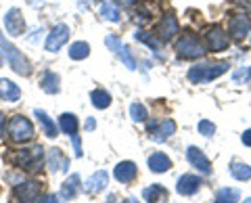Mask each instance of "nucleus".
<instances>
[{
	"label": "nucleus",
	"instance_id": "30",
	"mask_svg": "<svg viewBox=\"0 0 251 203\" xmlns=\"http://www.w3.org/2000/svg\"><path fill=\"white\" fill-rule=\"evenodd\" d=\"M90 54V46L86 42H75L72 44V49H69V57H72L74 61H82Z\"/></svg>",
	"mask_w": 251,
	"mask_h": 203
},
{
	"label": "nucleus",
	"instance_id": "36",
	"mask_svg": "<svg viewBox=\"0 0 251 203\" xmlns=\"http://www.w3.org/2000/svg\"><path fill=\"white\" fill-rule=\"evenodd\" d=\"M40 203H63V199L54 197V195H44V197L40 199Z\"/></svg>",
	"mask_w": 251,
	"mask_h": 203
},
{
	"label": "nucleus",
	"instance_id": "35",
	"mask_svg": "<svg viewBox=\"0 0 251 203\" xmlns=\"http://www.w3.org/2000/svg\"><path fill=\"white\" fill-rule=\"evenodd\" d=\"M72 143H74V149H75V157H82V145H80V136L72 134Z\"/></svg>",
	"mask_w": 251,
	"mask_h": 203
},
{
	"label": "nucleus",
	"instance_id": "25",
	"mask_svg": "<svg viewBox=\"0 0 251 203\" xmlns=\"http://www.w3.org/2000/svg\"><path fill=\"white\" fill-rule=\"evenodd\" d=\"M90 103L97 109H107L111 105V95L103 88H97V90H92V95H90Z\"/></svg>",
	"mask_w": 251,
	"mask_h": 203
},
{
	"label": "nucleus",
	"instance_id": "23",
	"mask_svg": "<svg viewBox=\"0 0 251 203\" xmlns=\"http://www.w3.org/2000/svg\"><path fill=\"white\" fill-rule=\"evenodd\" d=\"M40 88L46 92V95H57L59 88H61V80L54 72H46L40 77Z\"/></svg>",
	"mask_w": 251,
	"mask_h": 203
},
{
	"label": "nucleus",
	"instance_id": "21",
	"mask_svg": "<svg viewBox=\"0 0 251 203\" xmlns=\"http://www.w3.org/2000/svg\"><path fill=\"white\" fill-rule=\"evenodd\" d=\"M149 168H151V172H155V174H163V172H168L172 168V159L166 153H153L151 157H149Z\"/></svg>",
	"mask_w": 251,
	"mask_h": 203
},
{
	"label": "nucleus",
	"instance_id": "33",
	"mask_svg": "<svg viewBox=\"0 0 251 203\" xmlns=\"http://www.w3.org/2000/svg\"><path fill=\"white\" fill-rule=\"evenodd\" d=\"M214 132H216V124L214 122H209V120H201L199 122V134H203V136H214Z\"/></svg>",
	"mask_w": 251,
	"mask_h": 203
},
{
	"label": "nucleus",
	"instance_id": "14",
	"mask_svg": "<svg viewBox=\"0 0 251 203\" xmlns=\"http://www.w3.org/2000/svg\"><path fill=\"white\" fill-rule=\"evenodd\" d=\"M176 32H178V21H176L174 15L168 13L166 17L159 21V25H157V34H159L161 40L168 42V40H172V38L176 36Z\"/></svg>",
	"mask_w": 251,
	"mask_h": 203
},
{
	"label": "nucleus",
	"instance_id": "2",
	"mask_svg": "<svg viewBox=\"0 0 251 203\" xmlns=\"http://www.w3.org/2000/svg\"><path fill=\"white\" fill-rule=\"evenodd\" d=\"M42 147H31V149H23L13 155V163L25 172H38L42 168Z\"/></svg>",
	"mask_w": 251,
	"mask_h": 203
},
{
	"label": "nucleus",
	"instance_id": "44",
	"mask_svg": "<svg viewBox=\"0 0 251 203\" xmlns=\"http://www.w3.org/2000/svg\"><path fill=\"white\" fill-rule=\"evenodd\" d=\"M0 67H2V57H0Z\"/></svg>",
	"mask_w": 251,
	"mask_h": 203
},
{
	"label": "nucleus",
	"instance_id": "31",
	"mask_svg": "<svg viewBox=\"0 0 251 203\" xmlns=\"http://www.w3.org/2000/svg\"><path fill=\"white\" fill-rule=\"evenodd\" d=\"M130 118L134 120V122H145L147 120V109H145V105L143 103H132L130 105Z\"/></svg>",
	"mask_w": 251,
	"mask_h": 203
},
{
	"label": "nucleus",
	"instance_id": "11",
	"mask_svg": "<svg viewBox=\"0 0 251 203\" xmlns=\"http://www.w3.org/2000/svg\"><path fill=\"white\" fill-rule=\"evenodd\" d=\"M4 27L9 32V36H21L25 32V19L21 17L19 9H11L4 15Z\"/></svg>",
	"mask_w": 251,
	"mask_h": 203
},
{
	"label": "nucleus",
	"instance_id": "20",
	"mask_svg": "<svg viewBox=\"0 0 251 203\" xmlns=\"http://www.w3.org/2000/svg\"><path fill=\"white\" fill-rule=\"evenodd\" d=\"M0 97L9 103H17L21 99V88L11 80H0Z\"/></svg>",
	"mask_w": 251,
	"mask_h": 203
},
{
	"label": "nucleus",
	"instance_id": "24",
	"mask_svg": "<svg viewBox=\"0 0 251 203\" xmlns=\"http://www.w3.org/2000/svg\"><path fill=\"white\" fill-rule=\"evenodd\" d=\"M174 132H176V124L172 120H166L161 126H157V130L151 132V140H155V143H163V140H168Z\"/></svg>",
	"mask_w": 251,
	"mask_h": 203
},
{
	"label": "nucleus",
	"instance_id": "27",
	"mask_svg": "<svg viewBox=\"0 0 251 203\" xmlns=\"http://www.w3.org/2000/svg\"><path fill=\"white\" fill-rule=\"evenodd\" d=\"M230 174L234 180H249L251 178V168L247 163H241V161H232L230 166Z\"/></svg>",
	"mask_w": 251,
	"mask_h": 203
},
{
	"label": "nucleus",
	"instance_id": "4",
	"mask_svg": "<svg viewBox=\"0 0 251 203\" xmlns=\"http://www.w3.org/2000/svg\"><path fill=\"white\" fill-rule=\"evenodd\" d=\"M176 49H178V54L182 59H199L205 54V49H203V44L199 42V38L193 36V34H184L178 40Z\"/></svg>",
	"mask_w": 251,
	"mask_h": 203
},
{
	"label": "nucleus",
	"instance_id": "1",
	"mask_svg": "<svg viewBox=\"0 0 251 203\" xmlns=\"http://www.w3.org/2000/svg\"><path fill=\"white\" fill-rule=\"evenodd\" d=\"M0 49L4 51L6 59H9V63H11V67H13V72H15V74H19V76H29V74H31L29 61L17 51V46L11 44L9 40H6L2 32H0Z\"/></svg>",
	"mask_w": 251,
	"mask_h": 203
},
{
	"label": "nucleus",
	"instance_id": "5",
	"mask_svg": "<svg viewBox=\"0 0 251 203\" xmlns=\"http://www.w3.org/2000/svg\"><path fill=\"white\" fill-rule=\"evenodd\" d=\"M9 134L15 143H27V140L34 138V126L27 118L23 115H15L9 124Z\"/></svg>",
	"mask_w": 251,
	"mask_h": 203
},
{
	"label": "nucleus",
	"instance_id": "41",
	"mask_svg": "<svg viewBox=\"0 0 251 203\" xmlns=\"http://www.w3.org/2000/svg\"><path fill=\"white\" fill-rule=\"evenodd\" d=\"M107 203H115V195H111V197L107 199Z\"/></svg>",
	"mask_w": 251,
	"mask_h": 203
},
{
	"label": "nucleus",
	"instance_id": "29",
	"mask_svg": "<svg viewBox=\"0 0 251 203\" xmlns=\"http://www.w3.org/2000/svg\"><path fill=\"white\" fill-rule=\"evenodd\" d=\"M241 199V193L237 189H220L216 195V203H237Z\"/></svg>",
	"mask_w": 251,
	"mask_h": 203
},
{
	"label": "nucleus",
	"instance_id": "18",
	"mask_svg": "<svg viewBox=\"0 0 251 203\" xmlns=\"http://www.w3.org/2000/svg\"><path fill=\"white\" fill-rule=\"evenodd\" d=\"M80 184H82L80 176H77V174H72L65 182H63V186H61V199H63V201L75 199V195L80 193Z\"/></svg>",
	"mask_w": 251,
	"mask_h": 203
},
{
	"label": "nucleus",
	"instance_id": "45",
	"mask_svg": "<svg viewBox=\"0 0 251 203\" xmlns=\"http://www.w3.org/2000/svg\"><path fill=\"white\" fill-rule=\"evenodd\" d=\"M249 42H251V36H249Z\"/></svg>",
	"mask_w": 251,
	"mask_h": 203
},
{
	"label": "nucleus",
	"instance_id": "26",
	"mask_svg": "<svg viewBox=\"0 0 251 203\" xmlns=\"http://www.w3.org/2000/svg\"><path fill=\"white\" fill-rule=\"evenodd\" d=\"M59 128L61 132H65V134H75L77 132V118L74 113H63L61 118H59Z\"/></svg>",
	"mask_w": 251,
	"mask_h": 203
},
{
	"label": "nucleus",
	"instance_id": "37",
	"mask_svg": "<svg viewBox=\"0 0 251 203\" xmlns=\"http://www.w3.org/2000/svg\"><path fill=\"white\" fill-rule=\"evenodd\" d=\"M241 140H243V145H245V147H251V130H245V132H243Z\"/></svg>",
	"mask_w": 251,
	"mask_h": 203
},
{
	"label": "nucleus",
	"instance_id": "15",
	"mask_svg": "<svg viewBox=\"0 0 251 203\" xmlns=\"http://www.w3.org/2000/svg\"><path fill=\"white\" fill-rule=\"evenodd\" d=\"M107 184H109V174L105 170H100V172H97V174H92L88 180H86V184H84V189H86V193H92V195H97V193H100L103 189H107Z\"/></svg>",
	"mask_w": 251,
	"mask_h": 203
},
{
	"label": "nucleus",
	"instance_id": "34",
	"mask_svg": "<svg viewBox=\"0 0 251 203\" xmlns=\"http://www.w3.org/2000/svg\"><path fill=\"white\" fill-rule=\"evenodd\" d=\"M136 40H138V42H145V44H149V46H151V49H157V46H159V44H157V42H155L153 38L149 36L147 32H136Z\"/></svg>",
	"mask_w": 251,
	"mask_h": 203
},
{
	"label": "nucleus",
	"instance_id": "40",
	"mask_svg": "<svg viewBox=\"0 0 251 203\" xmlns=\"http://www.w3.org/2000/svg\"><path fill=\"white\" fill-rule=\"evenodd\" d=\"M115 2H120L122 6H132V4L136 2V0H115Z\"/></svg>",
	"mask_w": 251,
	"mask_h": 203
},
{
	"label": "nucleus",
	"instance_id": "28",
	"mask_svg": "<svg viewBox=\"0 0 251 203\" xmlns=\"http://www.w3.org/2000/svg\"><path fill=\"white\" fill-rule=\"evenodd\" d=\"M99 13H100V17L107 21H113V23L120 21V11H117L111 2H107V0H103V2L99 4Z\"/></svg>",
	"mask_w": 251,
	"mask_h": 203
},
{
	"label": "nucleus",
	"instance_id": "17",
	"mask_svg": "<svg viewBox=\"0 0 251 203\" xmlns=\"http://www.w3.org/2000/svg\"><path fill=\"white\" fill-rule=\"evenodd\" d=\"M228 32L232 34V38L241 40L243 36L249 34V19L245 17V15H234V17L230 19V23H228Z\"/></svg>",
	"mask_w": 251,
	"mask_h": 203
},
{
	"label": "nucleus",
	"instance_id": "12",
	"mask_svg": "<svg viewBox=\"0 0 251 203\" xmlns=\"http://www.w3.org/2000/svg\"><path fill=\"white\" fill-rule=\"evenodd\" d=\"M201 184L203 180L199 176H195V174H182L178 178V182H176V191L180 195H184V197H191V195H195L199 189H201Z\"/></svg>",
	"mask_w": 251,
	"mask_h": 203
},
{
	"label": "nucleus",
	"instance_id": "7",
	"mask_svg": "<svg viewBox=\"0 0 251 203\" xmlns=\"http://www.w3.org/2000/svg\"><path fill=\"white\" fill-rule=\"evenodd\" d=\"M205 40H207L209 51H214V52H220V51L228 49V36H226V32L220 25H211L207 29Z\"/></svg>",
	"mask_w": 251,
	"mask_h": 203
},
{
	"label": "nucleus",
	"instance_id": "32",
	"mask_svg": "<svg viewBox=\"0 0 251 203\" xmlns=\"http://www.w3.org/2000/svg\"><path fill=\"white\" fill-rule=\"evenodd\" d=\"M251 77V67H243V69H237L232 74V80L237 84H247V80Z\"/></svg>",
	"mask_w": 251,
	"mask_h": 203
},
{
	"label": "nucleus",
	"instance_id": "38",
	"mask_svg": "<svg viewBox=\"0 0 251 203\" xmlns=\"http://www.w3.org/2000/svg\"><path fill=\"white\" fill-rule=\"evenodd\" d=\"M4 128H6V118H4L2 113H0V136L4 134Z\"/></svg>",
	"mask_w": 251,
	"mask_h": 203
},
{
	"label": "nucleus",
	"instance_id": "22",
	"mask_svg": "<svg viewBox=\"0 0 251 203\" xmlns=\"http://www.w3.org/2000/svg\"><path fill=\"white\" fill-rule=\"evenodd\" d=\"M34 113H36V118H38V122H40V126H42V130H44V134H46V136H49V138H54V136L59 134V126L49 118V113L42 111V109H36Z\"/></svg>",
	"mask_w": 251,
	"mask_h": 203
},
{
	"label": "nucleus",
	"instance_id": "16",
	"mask_svg": "<svg viewBox=\"0 0 251 203\" xmlns=\"http://www.w3.org/2000/svg\"><path fill=\"white\" fill-rule=\"evenodd\" d=\"M46 163H49L50 172H67L69 170V159L63 155L61 149H50L49 157H46Z\"/></svg>",
	"mask_w": 251,
	"mask_h": 203
},
{
	"label": "nucleus",
	"instance_id": "13",
	"mask_svg": "<svg viewBox=\"0 0 251 203\" xmlns=\"http://www.w3.org/2000/svg\"><path fill=\"white\" fill-rule=\"evenodd\" d=\"M138 174V168H136V163L134 161H120L115 166L113 170V176H115V180H120V182H132L136 178Z\"/></svg>",
	"mask_w": 251,
	"mask_h": 203
},
{
	"label": "nucleus",
	"instance_id": "8",
	"mask_svg": "<svg viewBox=\"0 0 251 203\" xmlns=\"http://www.w3.org/2000/svg\"><path fill=\"white\" fill-rule=\"evenodd\" d=\"M67 38H69V27L65 25V23H59V25H54L52 32L49 34V38H46V51L57 52L61 46L67 42Z\"/></svg>",
	"mask_w": 251,
	"mask_h": 203
},
{
	"label": "nucleus",
	"instance_id": "42",
	"mask_svg": "<svg viewBox=\"0 0 251 203\" xmlns=\"http://www.w3.org/2000/svg\"><path fill=\"white\" fill-rule=\"evenodd\" d=\"M243 203H251V197H249V199H245V201H243Z\"/></svg>",
	"mask_w": 251,
	"mask_h": 203
},
{
	"label": "nucleus",
	"instance_id": "10",
	"mask_svg": "<svg viewBox=\"0 0 251 203\" xmlns=\"http://www.w3.org/2000/svg\"><path fill=\"white\" fill-rule=\"evenodd\" d=\"M186 159L191 163L193 168H197L201 174H211V163L209 159L205 157V153H203L199 147H188L186 149Z\"/></svg>",
	"mask_w": 251,
	"mask_h": 203
},
{
	"label": "nucleus",
	"instance_id": "43",
	"mask_svg": "<svg viewBox=\"0 0 251 203\" xmlns=\"http://www.w3.org/2000/svg\"><path fill=\"white\" fill-rule=\"evenodd\" d=\"M128 203H138V201H134V199H130V201H128Z\"/></svg>",
	"mask_w": 251,
	"mask_h": 203
},
{
	"label": "nucleus",
	"instance_id": "39",
	"mask_svg": "<svg viewBox=\"0 0 251 203\" xmlns=\"http://www.w3.org/2000/svg\"><path fill=\"white\" fill-rule=\"evenodd\" d=\"M94 128H97V122H94L92 118H88L86 120V130H94Z\"/></svg>",
	"mask_w": 251,
	"mask_h": 203
},
{
	"label": "nucleus",
	"instance_id": "6",
	"mask_svg": "<svg viewBox=\"0 0 251 203\" xmlns=\"http://www.w3.org/2000/svg\"><path fill=\"white\" fill-rule=\"evenodd\" d=\"M105 44H107L109 51H113L117 57L122 59V63L128 67L130 72H134V69H136V61H134V57H132L130 49L120 40V38H117V36H107V38H105Z\"/></svg>",
	"mask_w": 251,
	"mask_h": 203
},
{
	"label": "nucleus",
	"instance_id": "3",
	"mask_svg": "<svg viewBox=\"0 0 251 203\" xmlns=\"http://www.w3.org/2000/svg\"><path fill=\"white\" fill-rule=\"evenodd\" d=\"M228 65L226 63H214V65H195L188 69L186 77L191 80L193 84H203V82H209V80H216V77L222 76Z\"/></svg>",
	"mask_w": 251,
	"mask_h": 203
},
{
	"label": "nucleus",
	"instance_id": "19",
	"mask_svg": "<svg viewBox=\"0 0 251 203\" xmlns=\"http://www.w3.org/2000/svg\"><path fill=\"white\" fill-rule=\"evenodd\" d=\"M143 199L147 203H168V191L159 184H151L143 189Z\"/></svg>",
	"mask_w": 251,
	"mask_h": 203
},
{
	"label": "nucleus",
	"instance_id": "9",
	"mask_svg": "<svg viewBox=\"0 0 251 203\" xmlns=\"http://www.w3.org/2000/svg\"><path fill=\"white\" fill-rule=\"evenodd\" d=\"M13 193H15V197H17L21 203H31V201H36L38 193H40V184H38L36 180L19 182V184H15Z\"/></svg>",
	"mask_w": 251,
	"mask_h": 203
}]
</instances>
